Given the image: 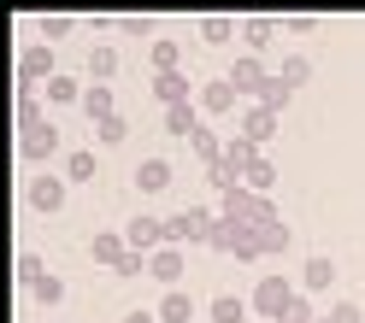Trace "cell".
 I'll list each match as a JSON object with an SVG mask.
<instances>
[{
  "label": "cell",
  "mask_w": 365,
  "mask_h": 323,
  "mask_svg": "<svg viewBox=\"0 0 365 323\" xmlns=\"http://www.w3.org/2000/svg\"><path fill=\"white\" fill-rule=\"evenodd\" d=\"M212 223H218V212H207V206H182V212L165 218V241L171 247H200L212 235Z\"/></svg>",
  "instance_id": "obj_4"
},
{
  "label": "cell",
  "mask_w": 365,
  "mask_h": 323,
  "mask_svg": "<svg viewBox=\"0 0 365 323\" xmlns=\"http://www.w3.org/2000/svg\"><path fill=\"white\" fill-rule=\"evenodd\" d=\"M200 41L207 48H224V41H242V18H200Z\"/></svg>",
  "instance_id": "obj_23"
},
{
  "label": "cell",
  "mask_w": 365,
  "mask_h": 323,
  "mask_svg": "<svg viewBox=\"0 0 365 323\" xmlns=\"http://www.w3.org/2000/svg\"><path fill=\"white\" fill-rule=\"evenodd\" d=\"M95 135H101L106 147H118L124 135H130V118H124V112H118V118H106V124H95Z\"/></svg>",
  "instance_id": "obj_33"
},
{
  "label": "cell",
  "mask_w": 365,
  "mask_h": 323,
  "mask_svg": "<svg viewBox=\"0 0 365 323\" xmlns=\"http://www.w3.org/2000/svg\"><path fill=\"white\" fill-rule=\"evenodd\" d=\"M294 247V223L289 218H277V223H265V229H254V235H242V247H236V259L247 265V259H265V253H289Z\"/></svg>",
  "instance_id": "obj_6"
},
{
  "label": "cell",
  "mask_w": 365,
  "mask_h": 323,
  "mask_svg": "<svg viewBox=\"0 0 365 323\" xmlns=\"http://www.w3.org/2000/svg\"><path fill=\"white\" fill-rule=\"evenodd\" d=\"M124 241H130L135 253H159V247H171V241H165V218H153V212H135V218L124 223Z\"/></svg>",
  "instance_id": "obj_10"
},
{
  "label": "cell",
  "mask_w": 365,
  "mask_h": 323,
  "mask_svg": "<svg viewBox=\"0 0 365 323\" xmlns=\"http://www.w3.org/2000/svg\"><path fill=\"white\" fill-rule=\"evenodd\" d=\"M236 135H247L254 147H265L271 135H277V112H271V106H259V100H247V106L236 112Z\"/></svg>",
  "instance_id": "obj_9"
},
{
  "label": "cell",
  "mask_w": 365,
  "mask_h": 323,
  "mask_svg": "<svg viewBox=\"0 0 365 323\" xmlns=\"http://www.w3.org/2000/svg\"><path fill=\"white\" fill-rule=\"evenodd\" d=\"M124 253H130L124 229H95V235H88V259L106 265V270H118V265H124Z\"/></svg>",
  "instance_id": "obj_15"
},
{
  "label": "cell",
  "mask_w": 365,
  "mask_h": 323,
  "mask_svg": "<svg viewBox=\"0 0 365 323\" xmlns=\"http://www.w3.org/2000/svg\"><path fill=\"white\" fill-rule=\"evenodd\" d=\"M118 36H148V41H159L165 30H153V18H118Z\"/></svg>",
  "instance_id": "obj_34"
},
{
  "label": "cell",
  "mask_w": 365,
  "mask_h": 323,
  "mask_svg": "<svg viewBox=\"0 0 365 323\" xmlns=\"http://www.w3.org/2000/svg\"><path fill=\"white\" fill-rule=\"evenodd\" d=\"M294 294H301V288H294L283 270H265L259 282H254V294H247V306H254L259 317H271V323H283V312L294 306Z\"/></svg>",
  "instance_id": "obj_2"
},
{
  "label": "cell",
  "mask_w": 365,
  "mask_h": 323,
  "mask_svg": "<svg viewBox=\"0 0 365 323\" xmlns=\"http://www.w3.org/2000/svg\"><path fill=\"white\" fill-rule=\"evenodd\" d=\"M312 30H318L312 18H283V36H289V41H294V36H312Z\"/></svg>",
  "instance_id": "obj_36"
},
{
  "label": "cell",
  "mask_w": 365,
  "mask_h": 323,
  "mask_svg": "<svg viewBox=\"0 0 365 323\" xmlns=\"http://www.w3.org/2000/svg\"><path fill=\"white\" fill-rule=\"evenodd\" d=\"M112 276H148V253H135V247H130V253H124V265L112 270Z\"/></svg>",
  "instance_id": "obj_35"
},
{
  "label": "cell",
  "mask_w": 365,
  "mask_h": 323,
  "mask_svg": "<svg viewBox=\"0 0 365 323\" xmlns=\"http://www.w3.org/2000/svg\"><path fill=\"white\" fill-rule=\"evenodd\" d=\"M41 106H48V100H41V88H18V135H24V129H36V124H48V112H41Z\"/></svg>",
  "instance_id": "obj_22"
},
{
  "label": "cell",
  "mask_w": 365,
  "mask_h": 323,
  "mask_svg": "<svg viewBox=\"0 0 365 323\" xmlns=\"http://www.w3.org/2000/svg\"><path fill=\"white\" fill-rule=\"evenodd\" d=\"M289 100H294V88H289L283 77H271V83H265V95H259V106H271L277 118H283V106H289Z\"/></svg>",
  "instance_id": "obj_32"
},
{
  "label": "cell",
  "mask_w": 365,
  "mask_h": 323,
  "mask_svg": "<svg viewBox=\"0 0 365 323\" xmlns=\"http://www.w3.org/2000/svg\"><path fill=\"white\" fill-rule=\"evenodd\" d=\"M224 77L236 83V95H242V100H259V95H265V83H271V71H265V59H259V53H236L230 65H224Z\"/></svg>",
  "instance_id": "obj_8"
},
{
  "label": "cell",
  "mask_w": 365,
  "mask_h": 323,
  "mask_svg": "<svg viewBox=\"0 0 365 323\" xmlns=\"http://www.w3.org/2000/svg\"><path fill=\"white\" fill-rule=\"evenodd\" d=\"M336 288V259L330 253H307L301 265V294H330Z\"/></svg>",
  "instance_id": "obj_16"
},
{
  "label": "cell",
  "mask_w": 365,
  "mask_h": 323,
  "mask_svg": "<svg viewBox=\"0 0 365 323\" xmlns=\"http://www.w3.org/2000/svg\"><path fill=\"white\" fill-rule=\"evenodd\" d=\"M283 36V18H242V53H259L265 59V48Z\"/></svg>",
  "instance_id": "obj_17"
},
{
  "label": "cell",
  "mask_w": 365,
  "mask_h": 323,
  "mask_svg": "<svg viewBox=\"0 0 365 323\" xmlns=\"http://www.w3.org/2000/svg\"><path fill=\"white\" fill-rule=\"evenodd\" d=\"M83 77L88 83H112V77H118V48H112V41H95L88 59H83Z\"/></svg>",
  "instance_id": "obj_18"
},
{
  "label": "cell",
  "mask_w": 365,
  "mask_h": 323,
  "mask_svg": "<svg viewBox=\"0 0 365 323\" xmlns=\"http://www.w3.org/2000/svg\"><path fill=\"white\" fill-rule=\"evenodd\" d=\"M65 65H59V48H48V41H24V48H18V88H41L48 77H59Z\"/></svg>",
  "instance_id": "obj_3"
},
{
  "label": "cell",
  "mask_w": 365,
  "mask_h": 323,
  "mask_svg": "<svg viewBox=\"0 0 365 323\" xmlns=\"http://www.w3.org/2000/svg\"><path fill=\"white\" fill-rule=\"evenodd\" d=\"M118 323H159V312H148V306H130Z\"/></svg>",
  "instance_id": "obj_37"
},
{
  "label": "cell",
  "mask_w": 365,
  "mask_h": 323,
  "mask_svg": "<svg viewBox=\"0 0 365 323\" xmlns=\"http://www.w3.org/2000/svg\"><path fill=\"white\" fill-rule=\"evenodd\" d=\"M18 153H24L30 165H48V159L59 153V124L48 118V124H36V129H24V135H18Z\"/></svg>",
  "instance_id": "obj_12"
},
{
  "label": "cell",
  "mask_w": 365,
  "mask_h": 323,
  "mask_svg": "<svg viewBox=\"0 0 365 323\" xmlns=\"http://www.w3.org/2000/svg\"><path fill=\"white\" fill-rule=\"evenodd\" d=\"M277 77H283L289 88H307V83H312V59H301V53H289V59L277 65Z\"/></svg>",
  "instance_id": "obj_31"
},
{
  "label": "cell",
  "mask_w": 365,
  "mask_h": 323,
  "mask_svg": "<svg viewBox=\"0 0 365 323\" xmlns=\"http://www.w3.org/2000/svg\"><path fill=\"white\" fill-rule=\"evenodd\" d=\"M148 59H153V71H148V77H171V71H182V48H177V36H159Z\"/></svg>",
  "instance_id": "obj_25"
},
{
  "label": "cell",
  "mask_w": 365,
  "mask_h": 323,
  "mask_svg": "<svg viewBox=\"0 0 365 323\" xmlns=\"http://www.w3.org/2000/svg\"><path fill=\"white\" fill-rule=\"evenodd\" d=\"M83 118H88V124H106V118H118L112 83H88V95H83Z\"/></svg>",
  "instance_id": "obj_19"
},
{
  "label": "cell",
  "mask_w": 365,
  "mask_h": 323,
  "mask_svg": "<svg viewBox=\"0 0 365 323\" xmlns=\"http://www.w3.org/2000/svg\"><path fill=\"white\" fill-rule=\"evenodd\" d=\"M182 270H189V253L182 247H159V253H148V276L159 288H182Z\"/></svg>",
  "instance_id": "obj_11"
},
{
  "label": "cell",
  "mask_w": 365,
  "mask_h": 323,
  "mask_svg": "<svg viewBox=\"0 0 365 323\" xmlns=\"http://www.w3.org/2000/svg\"><path fill=\"white\" fill-rule=\"evenodd\" d=\"M30 300H36V306H59V300H65V276H59V270H48V276H41V282L30 288Z\"/></svg>",
  "instance_id": "obj_30"
},
{
  "label": "cell",
  "mask_w": 365,
  "mask_h": 323,
  "mask_svg": "<svg viewBox=\"0 0 365 323\" xmlns=\"http://www.w3.org/2000/svg\"><path fill=\"white\" fill-rule=\"evenodd\" d=\"M247 312H254V306H247V294H212V306H207L212 323H242Z\"/></svg>",
  "instance_id": "obj_27"
},
{
  "label": "cell",
  "mask_w": 365,
  "mask_h": 323,
  "mask_svg": "<svg viewBox=\"0 0 365 323\" xmlns=\"http://www.w3.org/2000/svg\"><path fill=\"white\" fill-rule=\"evenodd\" d=\"M153 312H159V323H189V317H195V294H182V288H165Z\"/></svg>",
  "instance_id": "obj_21"
},
{
  "label": "cell",
  "mask_w": 365,
  "mask_h": 323,
  "mask_svg": "<svg viewBox=\"0 0 365 323\" xmlns=\"http://www.w3.org/2000/svg\"><path fill=\"white\" fill-rule=\"evenodd\" d=\"M324 323H365V306H359L354 294H336L330 312H324Z\"/></svg>",
  "instance_id": "obj_29"
},
{
  "label": "cell",
  "mask_w": 365,
  "mask_h": 323,
  "mask_svg": "<svg viewBox=\"0 0 365 323\" xmlns=\"http://www.w3.org/2000/svg\"><path fill=\"white\" fill-rule=\"evenodd\" d=\"M12 270H18V282H24V288H36L41 276H48V259H41L36 247H24V253H18V265H12Z\"/></svg>",
  "instance_id": "obj_28"
},
{
  "label": "cell",
  "mask_w": 365,
  "mask_h": 323,
  "mask_svg": "<svg viewBox=\"0 0 365 323\" xmlns=\"http://www.w3.org/2000/svg\"><path fill=\"white\" fill-rule=\"evenodd\" d=\"M130 176H135V189H142V194H165L177 171H171V159H165V153H148V159H135V171H130Z\"/></svg>",
  "instance_id": "obj_14"
},
{
  "label": "cell",
  "mask_w": 365,
  "mask_h": 323,
  "mask_svg": "<svg viewBox=\"0 0 365 323\" xmlns=\"http://www.w3.org/2000/svg\"><path fill=\"white\" fill-rule=\"evenodd\" d=\"M195 100H200V118H207V124H212V118H230V112H242V106H247V100L236 95V83H230V77H207Z\"/></svg>",
  "instance_id": "obj_7"
},
{
  "label": "cell",
  "mask_w": 365,
  "mask_h": 323,
  "mask_svg": "<svg viewBox=\"0 0 365 323\" xmlns=\"http://www.w3.org/2000/svg\"><path fill=\"white\" fill-rule=\"evenodd\" d=\"M59 171H65V182H95V171H101V147H71Z\"/></svg>",
  "instance_id": "obj_20"
},
{
  "label": "cell",
  "mask_w": 365,
  "mask_h": 323,
  "mask_svg": "<svg viewBox=\"0 0 365 323\" xmlns=\"http://www.w3.org/2000/svg\"><path fill=\"white\" fill-rule=\"evenodd\" d=\"M189 153L200 159V165H218V159H224V135H218L212 124H200V129L189 135Z\"/></svg>",
  "instance_id": "obj_26"
},
{
  "label": "cell",
  "mask_w": 365,
  "mask_h": 323,
  "mask_svg": "<svg viewBox=\"0 0 365 323\" xmlns=\"http://www.w3.org/2000/svg\"><path fill=\"white\" fill-rule=\"evenodd\" d=\"M65 36H77V18H65V12H41V18H36V41L59 48Z\"/></svg>",
  "instance_id": "obj_24"
},
{
  "label": "cell",
  "mask_w": 365,
  "mask_h": 323,
  "mask_svg": "<svg viewBox=\"0 0 365 323\" xmlns=\"http://www.w3.org/2000/svg\"><path fill=\"white\" fill-rule=\"evenodd\" d=\"M65 194H71L65 171H30L24 176V206H30V212H59Z\"/></svg>",
  "instance_id": "obj_5"
},
{
  "label": "cell",
  "mask_w": 365,
  "mask_h": 323,
  "mask_svg": "<svg viewBox=\"0 0 365 323\" xmlns=\"http://www.w3.org/2000/svg\"><path fill=\"white\" fill-rule=\"evenodd\" d=\"M218 212L230 218V223H242L247 235H254V229H265V223H277V218H283L277 206H271V194H254V189H230V194H224V206H218Z\"/></svg>",
  "instance_id": "obj_1"
},
{
  "label": "cell",
  "mask_w": 365,
  "mask_h": 323,
  "mask_svg": "<svg viewBox=\"0 0 365 323\" xmlns=\"http://www.w3.org/2000/svg\"><path fill=\"white\" fill-rule=\"evenodd\" d=\"M148 88H153V100H159V106H189V100L200 95V83H195L189 71H171V77H148Z\"/></svg>",
  "instance_id": "obj_13"
}]
</instances>
